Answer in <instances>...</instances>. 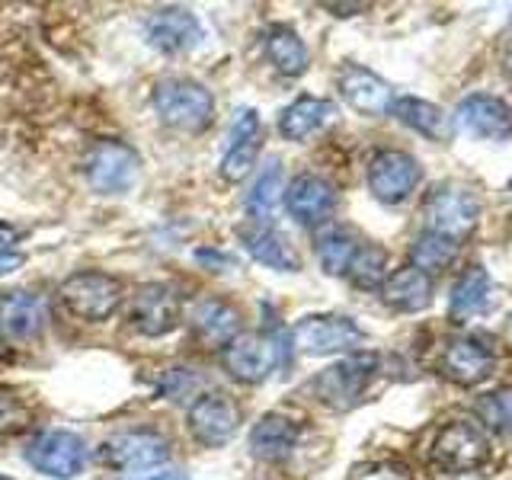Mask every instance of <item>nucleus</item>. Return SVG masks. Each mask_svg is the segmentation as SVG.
Instances as JSON below:
<instances>
[{
  "label": "nucleus",
  "mask_w": 512,
  "mask_h": 480,
  "mask_svg": "<svg viewBox=\"0 0 512 480\" xmlns=\"http://www.w3.org/2000/svg\"><path fill=\"white\" fill-rule=\"evenodd\" d=\"M151 106L157 119L176 132L199 135L215 122V96L199 80L189 77H164L154 84Z\"/></svg>",
  "instance_id": "nucleus-1"
},
{
  "label": "nucleus",
  "mask_w": 512,
  "mask_h": 480,
  "mask_svg": "<svg viewBox=\"0 0 512 480\" xmlns=\"http://www.w3.org/2000/svg\"><path fill=\"white\" fill-rule=\"evenodd\" d=\"M381 368V359L375 352H352V356L327 365L324 372H317L311 381V394L324 407L346 413L352 407H359V400L365 397L368 384L375 381Z\"/></svg>",
  "instance_id": "nucleus-2"
},
{
  "label": "nucleus",
  "mask_w": 512,
  "mask_h": 480,
  "mask_svg": "<svg viewBox=\"0 0 512 480\" xmlns=\"http://www.w3.org/2000/svg\"><path fill=\"white\" fill-rule=\"evenodd\" d=\"M490 461V436L487 429L461 416L448 420L429 445V464L442 474H468L484 468Z\"/></svg>",
  "instance_id": "nucleus-3"
},
{
  "label": "nucleus",
  "mask_w": 512,
  "mask_h": 480,
  "mask_svg": "<svg viewBox=\"0 0 512 480\" xmlns=\"http://www.w3.org/2000/svg\"><path fill=\"white\" fill-rule=\"evenodd\" d=\"M58 301L84 324H103L122 304V282L100 269H80L58 285Z\"/></svg>",
  "instance_id": "nucleus-4"
},
{
  "label": "nucleus",
  "mask_w": 512,
  "mask_h": 480,
  "mask_svg": "<svg viewBox=\"0 0 512 480\" xmlns=\"http://www.w3.org/2000/svg\"><path fill=\"white\" fill-rule=\"evenodd\" d=\"M170 448V439L157 429H122L96 448V458L112 471H125V477H138L167 464Z\"/></svg>",
  "instance_id": "nucleus-5"
},
{
  "label": "nucleus",
  "mask_w": 512,
  "mask_h": 480,
  "mask_svg": "<svg viewBox=\"0 0 512 480\" xmlns=\"http://www.w3.org/2000/svg\"><path fill=\"white\" fill-rule=\"evenodd\" d=\"M221 365L240 384H263L285 365L282 333H237L228 346H221Z\"/></svg>",
  "instance_id": "nucleus-6"
},
{
  "label": "nucleus",
  "mask_w": 512,
  "mask_h": 480,
  "mask_svg": "<svg viewBox=\"0 0 512 480\" xmlns=\"http://www.w3.org/2000/svg\"><path fill=\"white\" fill-rule=\"evenodd\" d=\"M84 176L87 186L100 196H125L141 176V157L132 144L103 138L84 154Z\"/></svg>",
  "instance_id": "nucleus-7"
},
{
  "label": "nucleus",
  "mask_w": 512,
  "mask_h": 480,
  "mask_svg": "<svg viewBox=\"0 0 512 480\" xmlns=\"http://www.w3.org/2000/svg\"><path fill=\"white\" fill-rule=\"evenodd\" d=\"M423 218L429 234H439L448 240H464L480 218V202L477 196L461 183H439L432 186V192L423 202Z\"/></svg>",
  "instance_id": "nucleus-8"
},
{
  "label": "nucleus",
  "mask_w": 512,
  "mask_h": 480,
  "mask_svg": "<svg viewBox=\"0 0 512 480\" xmlns=\"http://www.w3.org/2000/svg\"><path fill=\"white\" fill-rule=\"evenodd\" d=\"M26 461L45 477L71 480L87 468V445L71 429H45L26 445Z\"/></svg>",
  "instance_id": "nucleus-9"
},
{
  "label": "nucleus",
  "mask_w": 512,
  "mask_h": 480,
  "mask_svg": "<svg viewBox=\"0 0 512 480\" xmlns=\"http://www.w3.org/2000/svg\"><path fill=\"white\" fill-rule=\"evenodd\" d=\"M186 426L202 448H221L237 436L240 407L228 391H202L189 404Z\"/></svg>",
  "instance_id": "nucleus-10"
},
{
  "label": "nucleus",
  "mask_w": 512,
  "mask_h": 480,
  "mask_svg": "<svg viewBox=\"0 0 512 480\" xmlns=\"http://www.w3.org/2000/svg\"><path fill=\"white\" fill-rule=\"evenodd\" d=\"M128 317H132V327L148 336V340H160V336L173 333L183 320V295L180 288L170 282H148L141 285L132 295V308H128Z\"/></svg>",
  "instance_id": "nucleus-11"
},
{
  "label": "nucleus",
  "mask_w": 512,
  "mask_h": 480,
  "mask_svg": "<svg viewBox=\"0 0 512 480\" xmlns=\"http://www.w3.org/2000/svg\"><path fill=\"white\" fill-rule=\"evenodd\" d=\"M365 333L352 317L343 314H308L292 330V343L304 356H333V352L356 349Z\"/></svg>",
  "instance_id": "nucleus-12"
},
{
  "label": "nucleus",
  "mask_w": 512,
  "mask_h": 480,
  "mask_svg": "<svg viewBox=\"0 0 512 480\" xmlns=\"http://www.w3.org/2000/svg\"><path fill=\"white\" fill-rule=\"evenodd\" d=\"M420 164L404 151H378L368 164V189L384 205L404 202L420 186Z\"/></svg>",
  "instance_id": "nucleus-13"
},
{
  "label": "nucleus",
  "mask_w": 512,
  "mask_h": 480,
  "mask_svg": "<svg viewBox=\"0 0 512 480\" xmlns=\"http://www.w3.org/2000/svg\"><path fill=\"white\" fill-rule=\"evenodd\" d=\"M148 42L160 55H183L202 42V23L186 7H160L144 23Z\"/></svg>",
  "instance_id": "nucleus-14"
},
{
  "label": "nucleus",
  "mask_w": 512,
  "mask_h": 480,
  "mask_svg": "<svg viewBox=\"0 0 512 480\" xmlns=\"http://www.w3.org/2000/svg\"><path fill=\"white\" fill-rule=\"evenodd\" d=\"M493 365H496L493 352L477 336H455L439 352V372L445 378H452L455 384H464V388L490 378Z\"/></svg>",
  "instance_id": "nucleus-15"
},
{
  "label": "nucleus",
  "mask_w": 512,
  "mask_h": 480,
  "mask_svg": "<svg viewBox=\"0 0 512 480\" xmlns=\"http://www.w3.org/2000/svg\"><path fill=\"white\" fill-rule=\"evenodd\" d=\"M288 215H292L304 228H314V224H324L333 208H336V189L317 173H301L288 183L285 196H282Z\"/></svg>",
  "instance_id": "nucleus-16"
},
{
  "label": "nucleus",
  "mask_w": 512,
  "mask_h": 480,
  "mask_svg": "<svg viewBox=\"0 0 512 480\" xmlns=\"http://www.w3.org/2000/svg\"><path fill=\"white\" fill-rule=\"evenodd\" d=\"M48 308L36 292L16 288V292H0V340L26 343L45 330Z\"/></svg>",
  "instance_id": "nucleus-17"
},
{
  "label": "nucleus",
  "mask_w": 512,
  "mask_h": 480,
  "mask_svg": "<svg viewBox=\"0 0 512 480\" xmlns=\"http://www.w3.org/2000/svg\"><path fill=\"white\" fill-rule=\"evenodd\" d=\"M260 112L256 109H237L231 125V141L224 151L218 173L224 183H240L253 170L256 154H260Z\"/></svg>",
  "instance_id": "nucleus-18"
},
{
  "label": "nucleus",
  "mask_w": 512,
  "mask_h": 480,
  "mask_svg": "<svg viewBox=\"0 0 512 480\" xmlns=\"http://www.w3.org/2000/svg\"><path fill=\"white\" fill-rule=\"evenodd\" d=\"M336 87H340L343 100L362 116H384L394 109V90L362 64H343L336 74Z\"/></svg>",
  "instance_id": "nucleus-19"
},
{
  "label": "nucleus",
  "mask_w": 512,
  "mask_h": 480,
  "mask_svg": "<svg viewBox=\"0 0 512 480\" xmlns=\"http://www.w3.org/2000/svg\"><path fill=\"white\" fill-rule=\"evenodd\" d=\"M301 439V426L285 413H266L250 429V452L266 464H282L292 458Z\"/></svg>",
  "instance_id": "nucleus-20"
},
{
  "label": "nucleus",
  "mask_w": 512,
  "mask_h": 480,
  "mask_svg": "<svg viewBox=\"0 0 512 480\" xmlns=\"http://www.w3.org/2000/svg\"><path fill=\"white\" fill-rule=\"evenodd\" d=\"M189 324L205 346L221 349L240 333V311L224 298H199L189 311Z\"/></svg>",
  "instance_id": "nucleus-21"
},
{
  "label": "nucleus",
  "mask_w": 512,
  "mask_h": 480,
  "mask_svg": "<svg viewBox=\"0 0 512 480\" xmlns=\"http://www.w3.org/2000/svg\"><path fill=\"white\" fill-rule=\"evenodd\" d=\"M240 244L253 256L260 266H269L276 272H298L301 269V256L295 253V247L288 244V237L269 224H247V228L237 231Z\"/></svg>",
  "instance_id": "nucleus-22"
},
{
  "label": "nucleus",
  "mask_w": 512,
  "mask_h": 480,
  "mask_svg": "<svg viewBox=\"0 0 512 480\" xmlns=\"http://www.w3.org/2000/svg\"><path fill=\"white\" fill-rule=\"evenodd\" d=\"M458 125L468 128L471 135L487 141H503L512 135V112L503 100L487 93H474L458 106Z\"/></svg>",
  "instance_id": "nucleus-23"
},
{
  "label": "nucleus",
  "mask_w": 512,
  "mask_h": 480,
  "mask_svg": "<svg viewBox=\"0 0 512 480\" xmlns=\"http://www.w3.org/2000/svg\"><path fill=\"white\" fill-rule=\"evenodd\" d=\"M336 106L320 96H298L295 103H288L279 116V135L285 141H304L314 132H320L327 122H333Z\"/></svg>",
  "instance_id": "nucleus-24"
},
{
  "label": "nucleus",
  "mask_w": 512,
  "mask_h": 480,
  "mask_svg": "<svg viewBox=\"0 0 512 480\" xmlns=\"http://www.w3.org/2000/svg\"><path fill=\"white\" fill-rule=\"evenodd\" d=\"M381 301L388 304L394 311H404V314H416L423 311L426 304L432 301V279L420 269H397L394 276L384 279L381 285Z\"/></svg>",
  "instance_id": "nucleus-25"
},
{
  "label": "nucleus",
  "mask_w": 512,
  "mask_h": 480,
  "mask_svg": "<svg viewBox=\"0 0 512 480\" xmlns=\"http://www.w3.org/2000/svg\"><path fill=\"white\" fill-rule=\"evenodd\" d=\"M263 48H266V58L269 64L276 68L282 77H301L308 71V45L301 42V36L292 26H269L266 36H263Z\"/></svg>",
  "instance_id": "nucleus-26"
},
{
  "label": "nucleus",
  "mask_w": 512,
  "mask_h": 480,
  "mask_svg": "<svg viewBox=\"0 0 512 480\" xmlns=\"http://www.w3.org/2000/svg\"><path fill=\"white\" fill-rule=\"evenodd\" d=\"M282 196H285V183H282V164L279 160H272V164L263 167V173L256 176V183L250 186L247 192V212L253 221L266 224L272 215H276V208L282 205Z\"/></svg>",
  "instance_id": "nucleus-27"
},
{
  "label": "nucleus",
  "mask_w": 512,
  "mask_h": 480,
  "mask_svg": "<svg viewBox=\"0 0 512 480\" xmlns=\"http://www.w3.org/2000/svg\"><path fill=\"white\" fill-rule=\"evenodd\" d=\"M394 116L410 125L413 132H420L426 138H436V141H445L448 135H452V125H448V116L432 106L426 100H416V96H404V100H394Z\"/></svg>",
  "instance_id": "nucleus-28"
},
{
  "label": "nucleus",
  "mask_w": 512,
  "mask_h": 480,
  "mask_svg": "<svg viewBox=\"0 0 512 480\" xmlns=\"http://www.w3.org/2000/svg\"><path fill=\"white\" fill-rule=\"evenodd\" d=\"M490 285H493L490 272L484 266H471L452 288V301H448L452 317H471L477 311H484L490 298Z\"/></svg>",
  "instance_id": "nucleus-29"
},
{
  "label": "nucleus",
  "mask_w": 512,
  "mask_h": 480,
  "mask_svg": "<svg viewBox=\"0 0 512 480\" xmlns=\"http://www.w3.org/2000/svg\"><path fill=\"white\" fill-rule=\"evenodd\" d=\"M346 279L356 288H365V292L381 288L384 279H388V250L375 244L356 247V253H352V260L346 266Z\"/></svg>",
  "instance_id": "nucleus-30"
},
{
  "label": "nucleus",
  "mask_w": 512,
  "mask_h": 480,
  "mask_svg": "<svg viewBox=\"0 0 512 480\" xmlns=\"http://www.w3.org/2000/svg\"><path fill=\"white\" fill-rule=\"evenodd\" d=\"M356 247H359L356 237H352L349 231L330 228L317 237V260H320V266H324V272H330V276H343Z\"/></svg>",
  "instance_id": "nucleus-31"
},
{
  "label": "nucleus",
  "mask_w": 512,
  "mask_h": 480,
  "mask_svg": "<svg viewBox=\"0 0 512 480\" xmlns=\"http://www.w3.org/2000/svg\"><path fill=\"white\" fill-rule=\"evenodd\" d=\"M455 253H458L455 240L426 231V234L416 237V244L410 250V260H413V269H420V272H426V276H429V272H439V269H445L448 263H452Z\"/></svg>",
  "instance_id": "nucleus-32"
},
{
  "label": "nucleus",
  "mask_w": 512,
  "mask_h": 480,
  "mask_svg": "<svg viewBox=\"0 0 512 480\" xmlns=\"http://www.w3.org/2000/svg\"><path fill=\"white\" fill-rule=\"evenodd\" d=\"M36 423V407L16 391H0V436H20Z\"/></svg>",
  "instance_id": "nucleus-33"
},
{
  "label": "nucleus",
  "mask_w": 512,
  "mask_h": 480,
  "mask_svg": "<svg viewBox=\"0 0 512 480\" xmlns=\"http://www.w3.org/2000/svg\"><path fill=\"white\" fill-rule=\"evenodd\" d=\"M199 388H202L199 372H196V368H186V365L167 368V372L160 375V381H157V394L173 400V404H183V400H189V397L196 400L202 394Z\"/></svg>",
  "instance_id": "nucleus-34"
},
{
  "label": "nucleus",
  "mask_w": 512,
  "mask_h": 480,
  "mask_svg": "<svg viewBox=\"0 0 512 480\" xmlns=\"http://www.w3.org/2000/svg\"><path fill=\"white\" fill-rule=\"evenodd\" d=\"M477 413L484 416L487 426L500 429V432H512V384L509 388H496V391L480 397Z\"/></svg>",
  "instance_id": "nucleus-35"
},
{
  "label": "nucleus",
  "mask_w": 512,
  "mask_h": 480,
  "mask_svg": "<svg viewBox=\"0 0 512 480\" xmlns=\"http://www.w3.org/2000/svg\"><path fill=\"white\" fill-rule=\"evenodd\" d=\"M346 480H413V471L400 461H359Z\"/></svg>",
  "instance_id": "nucleus-36"
},
{
  "label": "nucleus",
  "mask_w": 512,
  "mask_h": 480,
  "mask_svg": "<svg viewBox=\"0 0 512 480\" xmlns=\"http://www.w3.org/2000/svg\"><path fill=\"white\" fill-rule=\"evenodd\" d=\"M192 256H196V263H202L212 272H228L237 266V256H231L228 250H218V247H199Z\"/></svg>",
  "instance_id": "nucleus-37"
},
{
  "label": "nucleus",
  "mask_w": 512,
  "mask_h": 480,
  "mask_svg": "<svg viewBox=\"0 0 512 480\" xmlns=\"http://www.w3.org/2000/svg\"><path fill=\"white\" fill-rule=\"evenodd\" d=\"M16 244H20V231L10 221H0V256H13Z\"/></svg>",
  "instance_id": "nucleus-38"
},
{
  "label": "nucleus",
  "mask_w": 512,
  "mask_h": 480,
  "mask_svg": "<svg viewBox=\"0 0 512 480\" xmlns=\"http://www.w3.org/2000/svg\"><path fill=\"white\" fill-rule=\"evenodd\" d=\"M26 260H23V253H13V256H0V276H7V272L13 269H20Z\"/></svg>",
  "instance_id": "nucleus-39"
},
{
  "label": "nucleus",
  "mask_w": 512,
  "mask_h": 480,
  "mask_svg": "<svg viewBox=\"0 0 512 480\" xmlns=\"http://www.w3.org/2000/svg\"><path fill=\"white\" fill-rule=\"evenodd\" d=\"M135 480H183V477H170V474H144V477H135Z\"/></svg>",
  "instance_id": "nucleus-40"
},
{
  "label": "nucleus",
  "mask_w": 512,
  "mask_h": 480,
  "mask_svg": "<svg viewBox=\"0 0 512 480\" xmlns=\"http://www.w3.org/2000/svg\"><path fill=\"white\" fill-rule=\"evenodd\" d=\"M0 480H13V477H7V474H0Z\"/></svg>",
  "instance_id": "nucleus-41"
},
{
  "label": "nucleus",
  "mask_w": 512,
  "mask_h": 480,
  "mask_svg": "<svg viewBox=\"0 0 512 480\" xmlns=\"http://www.w3.org/2000/svg\"><path fill=\"white\" fill-rule=\"evenodd\" d=\"M509 336H512V324H509Z\"/></svg>",
  "instance_id": "nucleus-42"
}]
</instances>
